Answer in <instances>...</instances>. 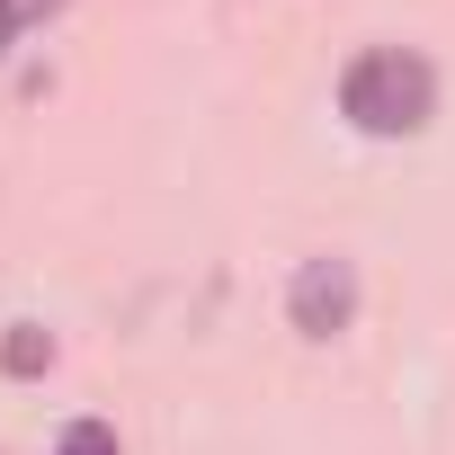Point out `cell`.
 Returning a JSON list of instances; mask_svg holds the SVG:
<instances>
[{
  "label": "cell",
  "mask_w": 455,
  "mask_h": 455,
  "mask_svg": "<svg viewBox=\"0 0 455 455\" xmlns=\"http://www.w3.org/2000/svg\"><path fill=\"white\" fill-rule=\"evenodd\" d=\"M339 116L357 125V134H419L428 116H437V72L411 54V45H375V54H357L348 63V81H339Z\"/></svg>",
  "instance_id": "obj_1"
},
{
  "label": "cell",
  "mask_w": 455,
  "mask_h": 455,
  "mask_svg": "<svg viewBox=\"0 0 455 455\" xmlns=\"http://www.w3.org/2000/svg\"><path fill=\"white\" fill-rule=\"evenodd\" d=\"M348 304H357L348 259H304V277H295V331H304V339H331V331L348 322Z\"/></svg>",
  "instance_id": "obj_2"
},
{
  "label": "cell",
  "mask_w": 455,
  "mask_h": 455,
  "mask_svg": "<svg viewBox=\"0 0 455 455\" xmlns=\"http://www.w3.org/2000/svg\"><path fill=\"white\" fill-rule=\"evenodd\" d=\"M0 357H10V375H36V366L54 357V339H45L36 322H19V331H10V348H0Z\"/></svg>",
  "instance_id": "obj_3"
},
{
  "label": "cell",
  "mask_w": 455,
  "mask_h": 455,
  "mask_svg": "<svg viewBox=\"0 0 455 455\" xmlns=\"http://www.w3.org/2000/svg\"><path fill=\"white\" fill-rule=\"evenodd\" d=\"M54 455H116V428H108V419H72V428L54 437Z\"/></svg>",
  "instance_id": "obj_4"
}]
</instances>
